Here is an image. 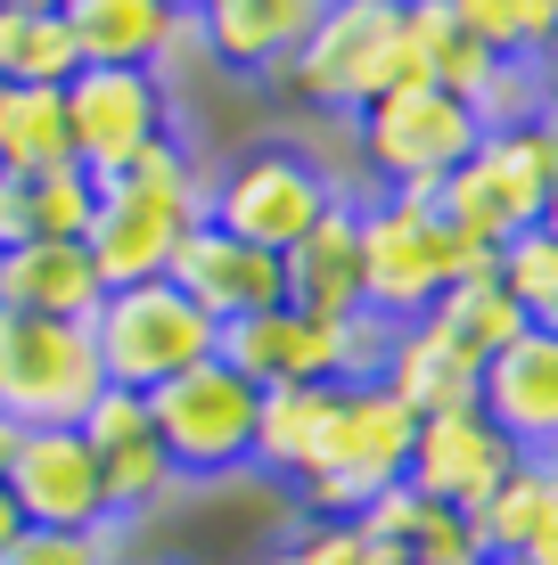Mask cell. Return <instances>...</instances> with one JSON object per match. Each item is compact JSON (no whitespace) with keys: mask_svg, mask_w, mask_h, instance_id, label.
Here are the masks:
<instances>
[{"mask_svg":"<svg viewBox=\"0 0 558 565\" xmlns=\"http://www.w3.org/2000/svg\"><path fill=\"white\" fill-rule=\"evenodd\" d=\"M493 246L460 238L435 198L411 189H370L361 198V311L378 320H428L444 303V287L460 279H493Z\"/></svg>","mask_w":558,"mask_h":565,"instance_id":"obj_1","label":"cell"},{"mask_svg":"<svg viewBox=\"0 0 558 565\" xmlns=\"http://www.w3.org/2000/svg\"><path fill=\"white\" fill-rule=\"evenodd\" d=\"M189 222H206V164L189 156L181 131H165L148 156H131L124 172L99 181V213H91L83 246L107 287H140V279H165Z\"/></svg>","mask_w":558,"mask_h":565,"instance_id":"obj_2","label":"cell"},{"mask_svg":"<svg viewBox=\"0 0 558 565\" xmlns=\"http://www.w3.org/2000/svg\"><path fill=\"white\" fill-rule=\"evenodd\" d=\"M394 83H411V66H402V0H329L320 25L304 33V50L263 74V90H280L287 107L345 115V124L370 99H387Z\"/></svg>","mask_w":558,"mask_h":565,"instance_id":"obj_3","label":"cell"},{"mask_svg":"<svg viewBox=\"0 0 558 565\" xmlns=\"http://www.w3.org/2000/svg\"><path fill=\"white\" fill-rule=\"evenodd\" d=\"M337 198H354V189L320 156H304L296 140H255V148L230 156V164L206 172V222L246 238V246H263V255H287Z\"/></svg>","mask_w":558,"mask_h":565,"instance_id":"obj_4","label":"cell"},{"mask_svg":"<svg viewBox=\"0 0 558 565\" xmlns=\"http://www.w3.org/2000/svg\"><path fill=\"white\" fill-rule=\"evenodd\" d=\"M91 344H99L107 385L124 394H157L181 369L222 353V328L206 320L198 303L181 296L172 279H140V287H107L99 311H91Z\"/></svg>","mask_w":558,"mask_h":565,"instance_id":"obj_5","label":"cell"},{"mask_svg":"<svg viewBox=\"0 0 558 565\" xmlns=\"http://www.w3.org/2000/svg\"><path fill=\"white\" fill-rule=\"evenodd\" d=\"M476 140H485V131H476L468 99H452V90H435V83H394L387 99H370L354 115L361 172H370L378 189H411V198H435V189L468 164Z\"/></svg>","mask_w":558,"mask_h":565,"instance_id":"obj_6","label":"cell"},{"mask_svg":"<svg viewBox=\"0 0 558 565\" xmlns=\"http://www.w3.org/2000/svg\"><path fill=\"white\" fill-rule=\"evenodd\" d=\"M255 411H263V394L222 353L148 394V426H157L181 483H222L239 467H255Z\"/></svg>","mask_w":558,"mask_h":565,"instance_id":"obj_7","label":"cell"},{"mask_svg":"<svg viewBox=\"0 0 558 565\" xmlns=\"http://www.w3.org/2000/svg\"><path fill=\"white\" fill-rule=\"evenodd\" d=\"M411 435H419V418L402 411L387 385H337L329 435H320V459H313V476L296 483V500L313 516H361L387 483H402Z\"/></svg>","mask_w":558,"mask_h":565,"instance_id":"obj_8","label":"cell"},{"mask_svg":"<svg viewBox=\"0 0 558 565\" xmlns=\"http://www.w3.org/2000/svg\"><path fill=\"white\" fill-rule=\"evenodd\" d=\"M107 394L91 320H25L0 311V418L9 426H83Z\"/></svg>","mask_w":558,"mask_h":565,"instance_id":"obj_9","label":"cell"},{"mask_svg":"<svg viewBox=\"0 0 558 565\" xmlns=\"http://www.w3.org/2000/svg\"><path fill=\"white\" fill-rule=\"evenodd\" d=\"M550 189H558V172H550V156H543L534 131H485V140L468 148V164L435 189V205H444V222L460 238L502 255L517 230H543Z\"/></svg>","mask_w":558,"mask_h":565,"instance_id":"obj_10","label":"cell"},{"mask_svg":"<svg viewBox=\"0 0 558 565\" xmlns=\"http://www.w3.org/2000/svg\"><path fill=\"white\" fill-rule=\"evenodd\" d=\"M66 131H74V164L91 181L124 172L131 156H148L172 131V90L148 66H83L66 83Z\"/></svg>","mask_w":558,"mask_h":565,"instance_id":"obj_11","label":"cell"},{"mask_svg":"<svg viewBox=\"0 0 558 565\" xmlns=\"http://www.w3.org/2000/svg\"><path fill=\"white\" fill-rule=\"evenodd\" d=\"M517 459H526V451H517L485 411H435V418H419V435H411V467H402V483H411L419 500H435V509L476 516L509 483Z\"/></svg>","mask_w":558,"mask_h":565,"instance_id":"obj_12","label":"cell"},{"mask_svg":"<svg viewBox=\"0 0 558 565\" xmlns=\"http://www.w3.org/2000/svg\"><path fill=\"white\" fill-rule=\"evenodd\" d=\"M9 500L25 524H50V533H99L107 516V483H99V459L74 426H25L17 435V459H9Z\"/></svg>","mask_w":558,"mask_h":565,"instance_id":"obj_13","label":"cell"},{"mask_svg":"<svg viewBox=\"0 0 558 565\" xmlns=\"http://www.w3.org/2000/svg\"><path fill=\"white\" fill-rule=\"evenodd\" d=\"M165 279L181 287L214 328H239V320H255V311L287 303V263L263 255V246H246V238H230V230H214V222H189V238L172 246Z\"/></svg>","mask_w":558,"mask_h":565,"instance_id":"obj_14","label":"cell"},{"mask_svg":"<svg viewBox=\"0 0 558 565\" xmlns=\"http://www.w3.org/2000/svg\"><path fill=\"white\" fill-rule=\"evenodd\" d=\"M74 435L91 443V459H99V483H107V516L131 524L148 509H165L172 500V459L157 443V426H148V394H124V385H107L99 402L83 411V426Z\"/></svg>","mask_w":558,"mask_h":565,"instance_id":"obj_15","label":"cell"},{"mask_svg":"<svg viewBox=\"0 0 558 565\" xmlns=\"http://www.w3.org/2000/svg\"><path fill=\"white\" fill-rule=\"evenodd\" d=\"M222 361L255 394H272V385H345V320H313L296 303H272L255 320L222 328Z\"/></svg>","mask_w":558,"mask_h":565,"instance_id":"obj_16","label":"cell"},{"mask_svg":"<svg viewBox=\"0 0 558 565\" xmlns=\"http://www.w3.org/2000/svg\"><path fill=\"white\" fill-rule=\"evenodd\" d=\"M476 411H485L526 459L558 451V328H526L517 344L485 361V385H476Z\"/></svg>","mask_w":558,"mask_h":565,"instance_id":"obj_17","label":"cell"},{"mask_svg":"<svg viewBox=\"0 0 558 565\" xmlns=\"http://www.w3.org/2000/svg\"><path fill=\"white\" fill-rule=\"evenodd\" d=\"M320 9H329V0H206V17H198L206 66L263 83L272 66H287V57L304 50V33L320 25Z\"/></svg>","mask_w":558,"mask_h":565,"instance_id":"obj_18","label":"cell"},{"mask_svg":"<svg viewBox=\"0 0 558 565\" xmlns=\"http://www.w3.org/2000/svg\"><path fill=\"white\" fill-rule=\"evenodd\" d=\"M387 394L402 402L411 418H435V411H476V385H485V361L452 337L444 320H402L394 344H387Z\"/></svg>","mask_w":558,"mask_h":565,"instance_id":"obj_19","label":"cell"},{"mask_svg":"<svg viewBox=\"0 0 558 565\" xmlns=\"http://www.w3.org/2000/svg\"><path fill=\"white\" fill-rule=\"evenodd\" d=\"M280 263H287V303L296 311L354 320L361 311V198H337Z\"/></svg>","mask_w":558,"mask_h":565,"instance_id":"obj_20","label":"cell"},{"mask_svg":"<svg viewBox=\"0 0 558 565\" xmlns=\"http://www.w3.org/2000/svg\"><path fill=\"white\" fill-rule=\"evenodd\" d=\"M107 296L91 246H0V311L25 320H91Z\"/></svg>","mask_w":558,"mask_h":565,"instance_id":"obj_21","label":"cell"},{"mask_svg":"<svg viewBox=\"0 0 558 565\" xmlns=\"http://www.w3.org/2000/svg\"><path fill=\"white\" fill-rule=\"evenodd\" d=\"M91 213H99V181L83 164L33 172V181L0 172V246H83Z\"/></svg>","mask_w":558,"mask_h":565,"instance_id":"obj_22","label":"cell"},{"mask_svg":"<svg viewBox=\"0 0 558 565\" xmlns=\"http://www.w3.org/2000/svg\"><path fill=\"white\" fill-rule=\"evenodd\" d=\"M57 17H66L83 66H148V74H157L165 33H172L165 0H66Z\"/></svg>","mask_w":558,"mask_h":565,"instance_id":"obj_23","label":"cell"},{"mask_svg":"<svg viewBox=\"0 0 558 565\" xmlns=\"http://www.w3.org/2000/svg\"><path fill=\"white\" fill-rule=\"evenodd\" d=\"M337 385H272L255 411V467L280 483H304L320 459V435H329Z\"/></svg>","mask_w":558,"mask_h":565,"instance_id":"obj_24","label":"cell"},{"mask_svg":"<svg viewBox=\"0 0 558 565\" xmlns=\"http://www.w3.org/2000/svg\"><path fill=\"white\" fill-rule=\"evenodd\" d=\"M74 164V131H66V90H9L0 99V172L33 181V172Z\"/></svg>","mask_w":558,"mask_h":565,"instance_id":"obj_25","label":"cell"},{"mask_svg":"<svg viewBox=\"0 0 558 565\" xmlns=\"http://www.w3.org/2000/svg\"><path fill=\"white\" fill-rule=\"evenodd\" d=\"M83 74L66 17H33V9H0V83L9 90H66Z\"/></svg>","mask_w":558,"mask_h":565,"instance_id":"obj_26","label":"cell"},{"mask_svg":"<svg viewBox=\"0 0 558 565\" xmlns=\"http://www.w3.org/2000/svg\"><path fill=\"white\" fill-rule=\"evenodd\" d=\"M428 320H444L476 361H493L502 344H517V337L534 328L526 311L509 303V287H502V279H460V287H444V303H435Z\"/></svg>","mask_w":558,"mask_h":565,"instance_id":"obj_27","label":"cell"},{"mask_svg":"<svg viewBox=\"0 0 558 565\" xmlns=\"http://www.w3.org/2000/svg\"><path fill=\"white\" fill-rule=\"evenodd\" d=\"M493 279L509 287V303L526 311L534 328H558V238L550 230H517L493 263Z\"/></svg>","mask_w":558,"mask_h":565,"instance_id":"obj_28","label":"cell"},{"mask_svg":"<svg viewBox=\"0 0 558 565\" xmlns=\"http://www.w3.org/2000/svg\"><path fill=\"white\" fill-rule=\"evenodd\" d=\"M476 131H534L543 124V83H534V57H502L485 74V90L468 99Z\"/></svg>","mask_w":558,"mask_h":565,"instance_id":"obj_29","label":"cell"},{"mask_svg":"<svg viewBox=\"0 0 558 565\" xmlns=\"http://www.w3.org/2000/svg\"><path fill=\"white\" fill-rule=\"evenodd\" d=\"M402 565H485V533H476V516L419 500V524H411V541H402Z\"/></svg>","mask_w":558,"mask_h":565,"instance_id":"obj_30","label":"cell"},{"mask_svg":"<svg viewBox=\"0 0 558 565\" xmlns=\"http://www.w3.org/2000/svg\"><path fill=\"white\" fill-rule=\"evenodd\" d=\"M115 533H124V524H99V533H50V524H25V533L0 550V565H124V557H115Z\"/></svg>","mask_w":558,"mask_h":565,"instance_id":"obj_31","label":"cell"},{"mask_svg":"<svg viewBox=\"0 0 558 565\" xmlns=\"http://www.w3.org/2000/svg\"><path fill=\"white\" fill-rule=\"evenodd\" d=\"M287 557H296V565H394L354 516H313L296 541H287Z\"/></svg>","mask_w":558,"mask_h":565,"instance_id":"obj_32","label":"cell"},{"mask_svg":"<svg viewBox=\"0 0 558 565\" xmlns=\"http://www.w3.org/2000/svg\"><path fill=\"white\" fill-rule=\"evenodd\" d=\"M460 17V33L468 42H485L493 57H526V17H517V0H444Z\"/></svg>","mask_w":558,"mask_h":565,"instance_id":"obj_33","label":"cell"},{"mask_svg":"<svg viewBox=\"0 0 558 565\" xmlns=\"http://www.w3.org/2000/svg\"><path fill=\"white\" fill-rule=\"evenodd\" d=\"M387 344H394V320L354 311V320H345V385H378L387 377Z\"/></svg>","mask_w":558,"mask_h":565,"instance_id":"obj_34","label":"cell"},{"mask_svg":"<svg viewBox=\"0 0 558 565\" xmlns=\"http://www.w3.org/2000/svg\"><path fill=\"white\" fill-rule=\"evenodd\" d=\"M517 565H558V476H550V509H543V524H534V541L517 550Z\"/></svg>","mask_w":558,"mask_h":565,"instance_id":"obj_35","label":"cell"},{"mask_svg":"<svg viewBox=\"0 0 558 565\" xmlns=\"http://www.w3.org/2000/svg\"><path fill=\"white\" fill-rule=\"evenodd\" d=\"M534 83H543V107H558V50L534 57Z\"/></svg>","mask_w":558,"mask_h":565,"instance_id":"obj_36","label":"cell"},{"mask_svg":"<svg viewBox=\"0 0 558 565\" xmlns=\"http://www.w3.org/2000/svg\"><path fill=\"white\" fill-rule=\"evenodd\" d=\"M25 533V516H17V500H9V483H0V550H9V541Z\"/></svg>","mask_w":558,"mask_h":565,"instance_id":"obj_37","label":"cell"},{"mask_svg":"<svg viewBox=\"0 0 558 565\" xmlns=\"http://www.w3.org/2000/svg\"><path fill=\"white\" fill-rule=\"evenodd\" d=\"M534 140H543V156H550V172H558V107H543V124H534Z\"/></svg>","mask_w":558,"mask_h":565,"instance_id":"obj_38","label":"cell"},{"mask_svg":"<svg viewBox=\"0 0 558 565\" xmlns=\"http://www.w3.org/2000/svg\"><path fill=\"white\" fill-rule=\"evenodd\" d=\"M17 435H25V426H9V418H0V476H9V459H17Z\"/></svg>","mask_w":558,"mask_h":565,"instance_id":"obj_39","label":"cell"},{"mask_svg":"<svg viewBox=\"0 0 558 565\" xmlns=\"http://www.w3.org/2000/svg\"><path fill=\"white\" fill-rule=\"evenodd\" d=\"M0 9H33V17H57L66 0H0Z\"/></svg>","mask_w":558,"mask_h":565,"instance_id":"obj_40","label":"cell"},{"mask_svg":"<svg viewBox=\"0 0 558 565\" xmlns=\"http://www.w3.org/2000/svg\"><path fill=\"white\" fill-rule=\"evenodd\" d=\"M165 9H172V17H206V0H165Z\"/></svg>","mask_w":558,"mask_h":565,"instance_id":"obj_41","label":"cell"},{"mask_svg":"<svg viewBox=\"0 0 558 565\" xmlns=\"http://www.w3.org/2000/svg\"><path fill=\"white\" fill-rule=\"evenodd\" d=\"M255 565H296V557H287V541H280V550H263Z\"/></svg>","mask_w":558,"mask_h":565,"instance_id":"obj_42","label":"cell"},{"mask_svg":"<svg viewBox=\"0 0 558 565\" xmlns=\"http://www.w3.org/2000/svg\"><path fill=\"white\" fill-rule=\"evenodd\" d=\"M543 230H550V238H558V189H550V205H543Z\"/></svg>","mask_w":558,"mask_h":565,"instance_id":"obj_43","label":"cell"},{"mask_svg":"<svg viewBox=\"0 0 558 565\" xmlns=\"http://www.w3.org/2000/svg\"><path fill=\"white\" fill-rule=\"evenodd\" d=\"M485 565H517V557H485Z\"/></svg>","mask_w":558,"mask_h":565,"instance_id":"obj_44","label":"cell"},{"mask_svg":"<svg viewBox=\"0 0 558 565\" xmlns=\"http://www.w3.org/2000/svg\"><path fill=\"white\" fill-rule=\"evenodd\" d=\"M0 99H9V83H0Z\"/></svg>","mask_w":558,"mask_h":565,"instance_id":"obj_45","label":"cell"}]
</instances>
